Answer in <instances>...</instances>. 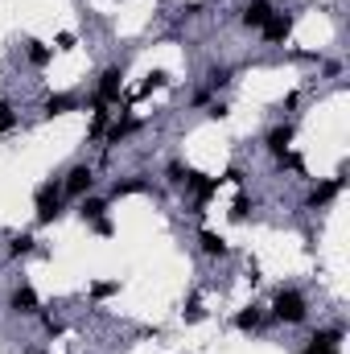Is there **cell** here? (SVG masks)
<instances>
[{
    "instance_id": "obj_16",
    "label": "cell",
    "mask_w": 350,
    "mask_h": 354,
    "mask_svg": "<svg viewBox=\"0 0 350 354\" xmlns=\"http://www.w3.org/2000/svg\"><path fill=\"white\" fill-rule=\"evenodd\" d=\"M25 58H29V66H37V71H42V66L54 58V50H50L46 41H25Z\"/></svg>"
},
{
    "instance_id": "obj_17",
    "label": "cell",
    "mask_w": 350,
    "mask_h": 354,
    "mask_svg": "<svg viewBox=\"0 0 350 354\" xmlns=\"http://www.w3.org/2000/svg\"><path fill=\"white\" fill-rule=\"evenodd\" d=\"M33 248H37V239H33L29 231H21V235H12V239H8V256H12V260H21V256H29Z\"/></svg>"
},
{
    "instance_id": "obj_27",
    "label": "cell",
    "mask_w": 350,
    "mask_h": 354,
    "mask_svg": "<svg viewBox=\"0 0 350 354\" xmlns=\"http://www.w3.org/2000/svg\"><path fill=\"white\" fill-rule=\"evenodd\" d=\"M42 326H46V334H50V338H58V334H62V330H66V326H62V322H58V317H50V313H46V309H42Z\"/></svg>"
},
{
    "instance_id": "obj_9",
    "label": "cell",
    "mask_w": 350,
    "mask_h": 354,
    "mask_svg": "<svg viewBox=\"0 0 350 354\" xmlns=\"http://www.w3.org/2000/svg\"><path fill=\"white\" fill-rule=\"evenodd\" d=\"M260 33H264V41H268V46H280V41L293 33V17H288V12H272Z\"/></svg>"
},
{
    "instance_id": "obj_8",
    "label": "cell",
    "mask_w": 350,
    "mask_h": 354,
    "mask_svg": "<svg viewBox=\"0 0 350 354\" xmlns=\"http://www.w3.org/2000/svg\"><path fill=\"white\" fill-rule=\"evenodd\" d=\"M272 12H276L272 0H248V4L239 8V25H243V29H264Z\"/></svg>"
},
{
    "instance_id": "obj_32",
    "label": "cell",
    "mask_w": 350,
    "mask_h": 354,
    "mask_svg": "<svg viewBox=\"0 0 350 354\" xmlns=\"http://www.w3.org/2000/svg\"><path fill=\"white\" fill-rule=\"evenodd\" d=\"M58 50H75V33H58Z\"/></svg>"
},
{
    "instance_id": "obj_3",
    "label": "cell",
    "mask_w": 350,
    "mask_h": 354,
    "mask_svg": "<svg viewBox=\"0 0 350 354\" xmlns=\"http://www.w3.org/2000/svg\"><path fill=\"white\" fill-rule=\"evenodd\" d=\"M342 185H347V165L338 169V177H326V181H317V185L305 194V210H322V206H330V202L338 198Z\"/></svg>"
},
{
    "instance_id": "obj_5",
    "label": "cell",
    "mask_w": 350,
    "mask_h": 354,
    "mask_svg": "<svg viewBox=\"0 0 350 354\" xmlns=\"http://www.w3.org/2000/svg\"><path fill=\"white\" fill-rule=\"evenodd\" d=\"M8 313H17V317H42V301H37V292H33L29 284H17V288L8 292Z\"/></svg>"
},
{
    "instance_id": "obj_19",
    "label": "cell",
    "mask_w": 350,
    "mask_h": 354,
    "mask_svg": "<svg viewBox=\"0 0 350 354\" xmlns=\"http://www.w3.org/2000/svg\"><path fill=\"white\" fill-rule=\"evenodd\" d=\"M252 210H256V198H248V189H239V198L231 202V218H235V223H243Z\"/></svg>"
},
{
    "instance_id": "obj_7",
    "label": "cell",
    "mask_w": 350,
    "mask_h": 354,
    "mask_svg": "<svg viewBox=\"0 0 350 354\" xmlns=\"http://www.w3.org/2000/svg\"><path fill=\"white\" fill-rule=\"evenodd\" d=\"M120 91H124V71L120 66H107L103 75H99V91H95V99L99 103H120Z\"/></svg>"
},
{
    "instance_id": "obj_10",
    "label": "cell",
    "mask_w": 350,
    "mask_h": 354,
    "mask_svg": "<svg viewBox=\"0 0 350 354\" xmlns=\"http://www.w3.org/2000/svg\"><path fill=\"white\" fill-rule=\"evenodd\" d=\"M293 136H297V128H293V124H276V128L264 136V149H268L272 157H280L284 149H293Z\"/></svg>"
},
{
    "instance_id": "obj_31",
    "label": "cell",
    "mask_w": 350,
    "mask_h": 354,
    "mask_svg": "<svg viewBox=\"0 0 350 354\" xmlns=\"http://www.w3.org/2000/svg\"><path fill=\"white\" fill-rule=\"evenodd\" d=\"M223 181H235V185H243V169H239V165H231V169L223 174Z\"/></svg>"
},
{
    "instance_id": "obj_13",
    "label": "cell",
    "mask_w": 350,
    "mask_h": 354,
    "mask_svg": "<svg viewBox=\"0 0 350 354\" xmlns=\"http://www.w3.org/2000/svg\"><path fill=\"white\" fill-rule=\"evenodd\" d=\"M140 128V120H132V115H124V120H116V124H107V132H103V140H107V149L111 145H120V140H128L132 132Z\"/></svg>"
},
{
    "instance_id": "obj_15",
    "label": "cell",
    "mask_w": 350,
    "mask_h": 354,
    "mask_svg": "<svg viewBox=\"0 0 350 354\" xmlns=\"http://www.w3.org/2000/svg\"><path fill=\"white\" fill-rule=\"evenodd\" d=\"M79 214H83V223H95V218H103L107 214V198H79Z\"/></svg>"
},
{
    "instance_id": "obj_12",
    "label": "cell",
    "mask_w": 350,
    "mask_h": 354,
    "mask_svg": "<svg viewBox=\"0 0 350 354\" xmlns=\"http://www.w3.org/2000/svg\"><path fill=\"white\" fill-rule=\"evenodd\" d=\"M75 107H79V99H75V95H62V91L42 99V115H50V120H54V115H66V111H75Z\"/></svg>"
},
{
    "instance_id": "obj_25",
    "label": "cell",
    "mask_w": 350,
    "mask_h": 354,
    "mask_svg": "<svg viewBox=\"0 0 350 354\" xmlns=\"http://www.w3.org/2000/svg\"><path fill=\"white\" fill-rule=\"evenodd\" d=\"M185 169H190V165H181V161H169V169H165L169 185H181V181H185Z\"/></svg>"
},
{
    "instance_id": "obj_29",
    "label": "cell",
    "mask_w": 350,
    "mask_h": 354,
    "mask_svg": "<svg viewBox=\"0 0 350 354\" xmlns=\"http://www.w3.org/2000/svg\"><path fill=\"white\" fill-rule=\"evenodd\" d=\"M185 322H202V297H190V305H185Z\"/></svg>"
},
{
    "instance_id": "obj_4",
    "label": "cell",
    "mask_w": 350,
    "mask_h": 354,
    "mask_svg": "<svg viewBox=\"0 0 350 354\" xmlns=\"http://www.w3.org/2000/svg\"><path fill=\"white\" fill-rule=\"evenodd\" d=\"M342 338H347V330H342V326H326V330H313L301 354H342Z\"/></svg>"
},
{
    "instance_id": "obj_20",
    "label": "cell",
    "mask_w": 350,
    "mask_h": 354,
    "mask_svg": "<svg viewBox=\"0 0 350 354\" xmlns=\"http://www.w3.org/2000/svg\"><path fill=\"white\" fill-rule=\"evenodd\" d=\"M21 124V115H17V107L8 103V99H0V136H8L12 128Z\"/></svg>"
},
{
    "instance_id": "obj_11",
    "label": "cell",
    "mask_w": 350,
    "mask_h": 354,
    "mask_svg": "<svg viewBox=\"0 0 350 354\" xmlns=\"http://www.w3.org/2000/svg\"><path fill=\"white\" fill-rule=\"evenodd\" d=\"M264 322H268V313H264L260 305H248V309L235 313V330L239 334H256V330H264Z\"/></svg>"
},
{
    "instance_id": "obj_2",
    "label": "cell",
    "mask_w": 350,
    "mask_h": 354,
    "mask_svg": "<svg viewBox=\"0 0 350 354\" xmlns=\"http://www.w3.org/2000/svg\"><path fill=\"white\" fill-rule=\"evenodd\" d=\"M33 206H37V227H50V223L62 214V181H46V185H37Z\"/></svg>"
},
{
    "instance_id": "obj_1",
    "label": "cell",
    "mask_w": 350,
    "mask_h": 354,
    "mask_svg": "<svg viewBox=\"0 0 350 354\" xmlns=\"http://www.w3.org/2000/svg\"><path fill=\"white\" fill-rule=\"evenodd\" d=\"M272 317L284 322V326H301V322L309 317L305 292H301V288H276V297H272Z\"/></svg>"
},
{
    "instance_id": "obj_24",
    "label": "cell",
    "mask_w": 350,
    "mask_h": 354,
    "mask_svg": "<svg viewBox=\"0 0 350 354\" xmlns=\"http://www.w3.org/2000/svg\"><path fill=\"white\" fill-rule=\"evenodd\" d=\"M116 288H120V280H95V284H91V297L103 301V297H111Z\"/></svg>"
},
{
    "instance_id": "obj_26",
    "label": "cell",
    "mask_w": 350,
    "mask_h": 354,
    "mask_svg": "<svg viewBox=\"0 0 350 354\" xmlns=\"http://www.w3.org/2000/svg\"><path fill=\"white\" fill-rule=\"evenodd\" d=\"M91 227H95V235H103V239H111V235H116V223H111L107 214H103V218H95Z\"/></svg>"
},
{
    "instance_id": "obj_18",
    "label": "cell",
    "mask_w": 350,
    "mask_h": 354,
    "mask_svg": "<svg viewBox=\"0 0 350 354\" xmlns=\"http://www.w3.org/2000/svg\"><path fill=\"white\" fill-rule=\"evenodd\" d=\"M140 189H149V181L145 177H128V181H116L111 185V198H128V194H140Z\"/></svg>"
},
{
    "instance_id": "obj_6",
    "label": "cell",
    "mask_w": 350,
    "mask_h": 354,
    "mask_svg": "<svg viewBox=\"0 0 350 354\" xmlns=\"http://www.w3.org/2000/svg\"><path fill=\"white\" fill-rule=\"evenodd\" d=\"M95 189V169L91 165H71V174L62 177V194L66 198H87Z\"/></svg>"
},
{
    "instance_id": "obj_30",
    "label": "cell",
    "mask_w": 350,
    "mask_h": 354,
    "mask_svg": "<svg viewBox=\"0 0 350 354\" xmlns=\"http://www.w3.org/2000/svg\"><path fill=\"white\" fill-rule=\"evenodd\" d=\"M210 99H214V91H206V87H198V91H194V107H206Z\"/></svg>"
},
{
    "instance_id": "obj_28",
    "label": "cell",
    "mask_w": 350,
    "mask_h": 354,
    "mask_svg": "<svg viewBox=\"0 0 350 354\" xmlns=\"http://www.w3.org/2000/svg\"><path fill=\"white\" fill-rule=\"evenodd\" d=\"M165 83H169V75H165V71H153V75H149V83L140 87V95H149L153 87H165Z\"/></svg>"
},
{
    "instance_id": "obj_23",
    "label": "cell",
    "mask_w": 350,
    "mask_h": 354,
    "mask_svg": "<svg viewBox=\"0 0 350 354\" xmlns=\"http://www.w3.org/2000/svg\"><path fill=\"white\" fill-rule=\"evenodd\" d=\"M276 169H293V174H305V161H301L293 149H284V153L276 157Z\"/></svg>"
},
{
    "instance_id": "obj_14",
    "label": "cell",
    "mask_w": 350,
    "mask_h": 354,
    "mask_svg": "<svg viewBox=\"0 0 350 354\" xmlns=\"http://www.w3.org/2000/svg\"><path fill=\"white\" fill-rule=\"evenodd\" d=\"M198 248H202V256H210V260H223V256H227V239H223L219 231H198Z\"/></svg>"
},
{
    "instance_id": "obj_22",
    "label": "cell",
    "mask_w": 350,
    "mask_h": 354,
    "mask_svg": "<svg viewBox=\"0 0 350 354\" xmlns=\"http://www.w3.org/2000/svg\"><path fill=\"white\" fill-rule=\"evenodd\" d=\"M107 115H111V111H107V103H99V99H95V120H91V136H95V140L107 132Z\"/></svg>"
},
{
    "instance_id": "obj_21",
    "label": "cell",
    "mask_w": 350,
    "mask_h": 354,
    "mask_svg": "<svg viewBox=\"0 0 350 354\" xmlns=\"http://www.w3.org/2000/svg\"><path fill=\"white\" fill-rule=\"evenodd\" d=\"M231 83V66H210L206 71V91H219Z\"/></svg>"
}]
</instances>
